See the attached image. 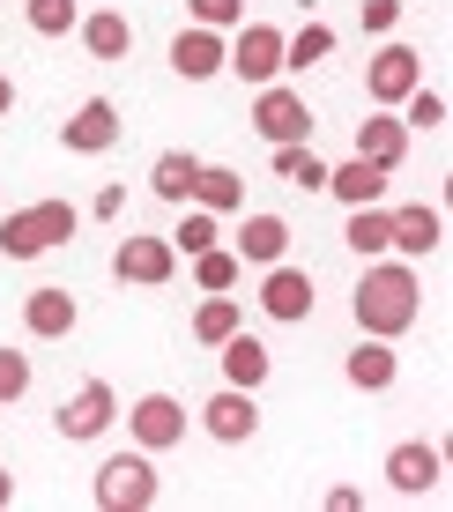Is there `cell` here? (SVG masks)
<instances>
[{
	"label": "cell",
	"instance_id": "cell-3",
	"mask_svg": "<svg viewBox=\"0 0 453 512\" xmlns=\"http://www.w3.org/2000/svg\"><path fill=\"white\" fill-rule=\"evenodd\" d=\"M112 423H119V394H112V386H104V379H82L75 394L60 401V416H52V431H60L67 446H90V438H104V431H112Z\"/></svg>",
	"mask_w": 453,
	"mask_h": 512
},
{
	"label": "cell",
	"instance_id": "cell-30",
	"mask_svg": "<svg viewBox=\"0 0 453 512\" xmlns=\"http://www.w3.org/2000/svg\"><path fill=\"white\" fill-rule=\"evenodd\" d=\"M208 245H223V223L208 216V208H186V223L171 231V253H186V260H194V253H208Z\"/></svg>",
	"mask_w": 453,
	"mask_h": 512
},
{
	"label": "cell",
	"instance_id": "cell-13",
	"mask_svg": "<svg viewBox=\"0 0 453 512\" xmlns=\"http://www.w3.org/2000/svg\"><path fill=\"white\" fill-rule=\"evenodd\" d=\"M223 60H231V52H223V30L186 23L179 38H171V75H179V82H216Z\"/></svg>",
	"mask_w": 453,
	"mask_h": 512
},
{
	"label": "cell",
	"instance_id": "cell-21",
	"mask_svg": "<svg viewBox=\"0 0 453 512\" xmlns=\"http://www.w3.org/2000/svg\"><path fill=\"white\" fill-rule=\"evenodd\" d=\"M216 349H223V386H246V394H260V379H268V364H275L268 349H260L246 327H238L231 342H216Z\"/></svg>",
	"mask_w": 453,
	"mask_h": 512
},
{
	"label": "cell",
	"instance_id": "cell-36",
	"mask_svg": "<svg viewBox=\"0 0 453 512\" xmlns=\"http://www.w3.org/2000/svg\"><path fill=\"white\" fill-rule=\"evenodd\" d=\"M119 208H127V186H104V193H97V201H90V216H104V223H112V216H119Z\"/></svg>",
	"mask_w": 453,
	"mask_h": 512
},
{
	"label": "cell",
	"instance_id": "cell-27",
	"mask_svg": "<svg viewBox=\"0 0 453 512\" xmlns=\"http://www.w3.org/2000/svg\"><path fill=\"white\" fill-rule=\"evenodd\" d=\"M238 327H246V305H238V297H208V305L194 312V342H208V349L231 342Z\"/></svg>",
	"mask_w": 453,
	"mask_h": 512
},
{
	"label": "cell",
	"instance_id": "cell-31",
	"mask_svg": "<svg viewBox=\"0 0 453 512\" xmlns=\"http://www.w3.org/2000/svg\"><path fill=\"white\" fill-rule=\"evenodd\" d=\"M30 30H38V38H67V30L82 23V0H30Z\"/></svg>",
	"mask_w": 453,
	"mask_h": 512
},
{
	"label": "cell",
	"instance_id": "cell-33",
	"mask_svg": "<svg viewBox=\"0 0 453 512\" xmlns=\"http://www.w3.org/2000/svg\"><path fill=\"white\" fill-rule=\"evenodd\" d=\"M23 394H30V357L23 349H0V409H15Z\"/></svg>",
	"mask_w": 453,
	"mask_h": 512
},
{
	"label": "cell",
	"instance_id": "cell-16",
	"mask_svg": "<svg viewBox=\"0 0 453 512\" xmlns=\"http://www.w3.org/2000/svg\"><path fill=\"white\" fill-rule=\"evenodd\" d=\"M342 379L357 386V394H387L394 379H402V357H394V342H379V334H364V342L342 357Z\"/></svg>",
	"mask_w": 453,
	"mask_h": 512
},
{
	"label": "cell",
	"instance_id": "cell-34",
	"mask_svg": "<svg viewBox=\"0 0 453 512\" xmlns=\"http://www.w3.org/2000/svg\"><path fill=\"white\" fill-rule=\"evenodd\" d=\"M186 8H194L201 30H238L246 23V0H186Z\"/></svg>",
	"mask_w": 453,
	"mask_h": 512
},
{
	"label": "cell",
	"instance_id": "cell-20",
	"mask_svg": "<svg viewBox=\"0 0 453 512\" xmlns=\"http://www.w3.org/2000/svg\"><path fill=\"white\" fill-rule=\"evenodd\" d=\"M327 193H335L342 208H372V201H387V171L364 164V156H350V164L327 171Z\"/></svg>",
	"mask_w": 453,
	"mask_h": 512
},
{
	"label": "cell",
	"instance_id": "cell-37",
	"mask_svg": "<svg viewBox=\"0 0 453 512\" xmlns=\"http://www.w3.org/2000/svg\"><path fill=\"white\" fill-rule=\"evenodd\" d=\"M0 112H15V82L8 75H0Z\"/></svg>",
	"mask_w": 453,
	"mask_h": 512
},
{
	"label": "cell",
	"instance_id": "cell-4",
	"mask_svg": "<svg viewBox=\"0 0 453 512\" xmlns=\"http://www.w3.org/2000/svg\"><path fill=\"white\" fill-rule=\"evenodd\" d=\"M253 134L268 141V149L312 141V112H305V97L290 90V82H260V97H253Z\"/></svg>",
	"mask_w": 453,
	"mask_h": 512
},
{
	"label": "cell",
	"instance_id": "cell-18",
	"mask_svg": "<svg viewBox=\"0 0 453 512\" xmlns=\"http://www.w3.org/2000/svg\"><path fill=\"white\" fill-rule=\"evenodd\" d=\"M75 320H82V305H75L67 290H52V282L23 297V327L38 334V342H67V334H75Z\"/></svg>",
	"mask_w": 453,
	"mask_h": 512
},
{
	"label": "cell",
	"instance_id": "cell-26",
	"mask_svg": "<svg viewBox=\"0 0 453 512\" xmlns=\"http://www.w3.org/2000/svg\"><path fill=\"white\" fill-rule=\"evenodd\" d=\"M194 282L208 297H231L238 282H246V260H238L231 245H208V253H194Z\"/></svg>",
	"mask_w": 453,
	"mask_h": 512
},
{
	"label": "cell",
	"instance_id": "cell-22",
	"mask_svg": "<svg viewBox=\"0 0 453 512\" xmlns=\"http://www.w3.org/2000/svg\"><path fill=\"white\" fill-rule=\"evenodd\" d=\"M75 30H82V45H90L97 60H127V52H134V23H127L119 8H97V15H82Z\"/></svg>",
	"mask_w": 453,
	"mask_h": 512
},
{
	"label": "cell",
	"instance_id": "cell-5",
	"mask_svg": "<svg viewBox=\"0 0 453 512\" xmlns=\"http://www.w3.org/2000/svg\"><path fill=\"white\" fill-rule=\"evenodd\" d=\"M97 505H104V512H149V505H156V468H149V453H112V461L97 468Z\"/></svg>",
	"mask_w": 453,
	"mask_h": 512
},
{
	"label": "cell",
	"instance_id": "cell-1",
	"mask_svg": "<svg viewBox=\"0 0 453 512\" xmlns=\"http://www.w3.org/2000/svg\"><path fill=\"white\" fill-rule=\"evenodd\" d=\"M350 312H357V334H379V342L409 334L416 327V268H409V260H379V268H364Z\"/></svg>",
	"mask_w": 453,
	"mask_h": 512
},
{
	"label": "cell",
	"instance_id": "cell-9",
	"mask_svg": "<svg viewBox=\"0 0 453 512\" xmlns=\"http://www.w3.org/2000/svg\"><path fill=\"white\" fill-rule=\"evenodd\" d=\"M201 431L216 438V446H246V438L260 431V401L246 394V386H223V394L201 401Z\"/></svg>",
	"mask_w": 453,
	"mask_h": 512
},
{
	"label": "cell",
	"instance_id": "cell-25",
	"mask_svg": "<svg viewBox=\"0 0 453 512\" xmlns=\"http://www.w3.org/2000/svg\"><path fill=\"white\" fill-rule=\"evenodd\" d=\"M194 171H201V156H186V149H164V156H156V164H149V193H156V201H194Z\"/></svg>",
	"mask_w": 453,
	"mask_h": 512
},
{
	"label": "cell",
	"instance_id": "cell-24",
	"mask_svg": "<svg viewBox=\"0 0 453 512\" xmlns=\"http://www.w3.org/2000/svg\"><path fill=\"white\" fill-rule=\"evenodd\" d=\"M387 238H394V208H387V201L350 208V231H342V245H350L357 260H379V253H387Z\"/></svg>",
	"mask_w": 453,
	"mask_h": 512
},
{
	"label": "cell",
	"instance_id": "cell-7",
	"mask_svg": "<svg viewBox=\"0 0 453 512\" xmlns=\"http://www.w3.org/2000/svg\"><path fill=\"white\" fill-rule=\"evenodd\" d=\"M112 275L119 282H142V290H164L171 275H179V253H171V238H119L112 245Z\"/></svg>",
	"mask_w": 453,
	"mask_h": 512
},
{
	"label": "cell",
	"instance_id": "cell-17",
	"mask_svg": "<svg viewBox=\"0 0 453 512\" xmlns=\"http://www.w3.org/2000/svg\"><path fill=\"white\" fill-rule=\"evenodd\" d=\"M394 253H402V260H424V253H439V245H446V216H439V208H431V201H409V208H394Z\"/></svg>",
	"mask_w": 453,
	"mask_h": 512
},
{
	"label": "cell",
	"instance_id": "cell-19",
	"mask_svg": "<svg viewBox=\"0 0 453 512\" xmlns=\"http://www.w3.org/2000/svg\"><path fill=\"white\" fill-rule=\"evenodd\" d=\"M231 253L246 260V268H275V260L290 253V223L260 208V216H246V223H238V245H231Z\"/></svg>",
	"mask_w": 453,
	"mask_h": 512
},
{
	"label": "cell",
	"instance_id": "cell-12",
	"mask_svg": "<svg viewBox=\"0 0 453 512\" xmlns=\"http://www.w3.org/2000/svg\"><path fill=\"white\" fill-rule=\"evenodd\" d=\"M127 431H134V446L142 453H164V446H186V409L171 394H142L127 409Z\"/></svg>",
	"mask_w": 453,
	"mask_h": 512
},
{
	"label": "cell",
	"instance_id": "cell-11",
	"mask_svg": "<svg viewBox=\"0 0 453 512\" xmlns=\"http://www.w3.org/2000/svg\"><path fill=\"white\" fill-rule=\"evenodd\" d=\"M260 312L283 327H305L312 320V268H290V260H275L268 282H260Z\"/></svg>",
	"mask_w": 453,
	"mask_h": 512
},
{
	"label": "cell",
	"instance_id": "cell-35",
	"mask_svg": "<svg viewBox=\"0 0 453 512\" xmlns=\"http://www.w3.org/2000/svg\"><path fill=\"white\" fill-rule=\"evenodd\" d=\"M394 23H402V0H364V30H372V38H387Z\"/></svg>",
	"mask_w": 453,
	"mask_h": 512
},
{
	"label": "cell",
	"instance_id": "cell-32",
	"mask_svg": "<svg viewBox=\"0 0 453 512\" xmlns=\"http://www.w3.org/2000/svg\"><path fill=\"white\" fill-rule=\"evenodd\" d=\"M402 127H424V134H431V127H446V97L416 82V90L402 97Z\"/></svg>",
	"mask_w": 453,
	"mask_h": 512
},
{
	"label": "cell",
	"instance_id": "cell-10",
	"mask_svg": "<svg viewBox=\"0 0 453 512\" xmlns=\"http://www.w3.org/2000/svg\"><path fill=\"white\" fill-rule=\"evenodd\" d=\"M387 483L402 490V498H431V490L446 483V453L424 446V438H402V446L387 453Z\"/></svg>",
	"mask_w": 453,
	"mask_h": 512
},
{
	"label": "cell",
	"instance_id": "cell-38",
	"mask_svg": "<svg viewBox=\"0 0 453 512\" xmlns=\"http://www.w3.org/2000/svg\"><path fill=\"white\" fill-rule=\"evenodd\" d=\"M0 505H15V475L8 468H0Z\"/></svg>",
	"mask_w": 453,
	"mask_h": 512
},
{
	"label": "cell",
	"instance_id": "cell-28",
	"mask_svg": "<svg viewBox=\"0 0 453 512\" xmlns=\"http://www.w3.org/2000/svg\"><path fill=\"white\" fill-rule=\"evenodd\" d=\"M275 179H290L305 193H327V164L312 156V141H290V149H275Z\"/></svg>",
	"mask_w": 453,
	"mask_h": 512
},
{
	"label": "cell",
	"instance_id": "cell-8",
	"mask_svg": "<svg viewBox=\"0 0 453 512\" xmlns=\"http://www.w3.org/2000/svg\"><path fill=\"white\" fill-rule=\"evenodd\" d=\"M416 82H424V60H416L409 45H379L372 67H364V97H372L379 112H394V104H402Z\"/></svg>",
	"mask_w": 453,
	"mask_h": 512
},
{
	"label": "cell",
	"instance_id": "cell-29",
	"mask_svg": "<svg viewBox=\"0 0 453 512\" xmlns=\"http://www.w3.org/2000/svg\"><path fill=\"white\" fill-rule=\"evenodd\" d=\"M327 52H335V30H327V23L283 30V67H312V60H327Z\"/></svg>",
	"mask_w": 453,
	"mask_h": 512
},
{
	"label": "cell",
	"instance_id": "cell-6",
	"mask_svg": "<svg viewBox=\"0 0 453 512\" xmlns=\"http://www.w3.org/2000/svg\"><path fill=\"white\" fill-rule=\"evenodd\" d=\"M223 52H231L223 67H231L238 82H253V90L283 75V30H275V23H238V38L223 45Z\"/></svg>",
	"mask_w": 453,
	"mask_h": 512
},
{
	"label": "cell",
	"instance_id": "cell-14",
	"mask_svg": "<svg viewBox=\"0 0 453 512\" xmlns=\"http://www.w3.org/2000/svg\"><path fill=\"white\" fill-rule=\"evenodd\" d=\"M60 141H67V156H104L119 141V104L112 97H82V112L60 127Z\"/></svg>",
	"mask_w": 453,
	"mask_h": 512
},
{
	"label": "cell",
	"instance_id": "cell-15",
	"mask_svg": "<svg viewBox=\"0 0 453 512\" xmlns=\"http://www.w3.org/2000/svg\"><path fill=\"white\" fill-rule=\"evenodd\" d=\"M350 156H364V164H379L394 179L402 171V156H409V127L394 112H372V119H357V141H350Z\"/></svg>",
	"mask_w": 453,
	"mask_h": 512
},
{
	"label": "cell",
	"instance_id": "cell-2",
	"mask_svg": "<svg viewBox=\"0 0 453 512\" xmlns=\"http://www.w3.org/2000/svg\"><path fill=\"white\" fill-rule=\"evenodd\" d=\"M82 231V208L75 201H30V208H8V223H0V253L8 260H38L52 245H67Z\"/></svg>",
	"mask_w": 453,
	"mask_h": 512
},
{
	"label": "cell",
	"instance_id": "cell-23",
	"mask_svg": "<svg viewBox=\"0 0 453 512\" xmlns=\"http://www.w3.org/2000/svg\"><path fill=\"white\" fill-rule=\"evenodd\" d=\"M194 208H208V216L246 208V179H238L231 164H201V171H194Z\"/></svg>",
	"mask_w": 453,
	"mask_h": 512
}]
</instances>
